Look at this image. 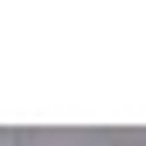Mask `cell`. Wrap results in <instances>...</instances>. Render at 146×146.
I'll return each mask as SVG.
<instances>
[{"instance_id":"1","label":"cell","mask_w":146,"mask_h":146,"mask_svg":"<svg viewBox=\"0 0 146 146\" xmlns=\"http://www.w3.org/2000/svg\"><path fill=\"white\" fill-rule=\"evenodd\" d=\"M0 146H14V139H0Z\"/></svg>"}]
</instances>
